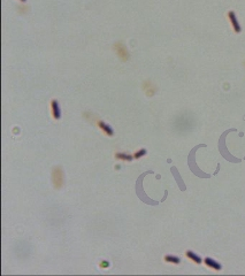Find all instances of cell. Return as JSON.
<instances>
[{"mask_svg":"<svg viewBox=\"0 0 245 276\" xmlns=\"http://www.w3.org/2000/svg\"><path fill=\"white\" fill-rule=\"evenodd\" d=\"M147 174H153V171H147V173H143L141 176L138 177V180H137V183H136V193L137 196H138V198L143 201V203H145V204H149V205H158V203L156 201H154V200H152L150 199L147 196L145 195V192H144V190H143V178L145 177V175H147Z\"/></svg>","mask_w":245,"mask_h":276,"instance_id":"6da1fadb","label":"cell"},{"mask_svg":"<svg viewBox=\"0 0 245 276\" xmlns=\"http://www.w3.org/2000/svg\"><path fill=\"white\" fill-rule=\"evenodd\" d=\"M52 181L53 185L55 189H61L65 183V176H63V170L60 166L54 167L52 169Z\"/></svg>","mask_w":245,"mask_h":276,"instance_id":"7a4b0ae2","label":"cell"},{"mask_svg":"<svg viewBox=\"0 0 245 276\" xmlns=\"http://www.w3.org/2000/svg\"><path fill=\"white\" fill-rule=\"evenodd\" d=\"M113 48H114V51H115V53H116V55H118L119 59H120L121 61L127 62L128 60H129V58H130L129 52H128L127 47L124 46V44H123L122 42H116V43L114 44Z\"/></svg>","mask_w":245,"mask_h":276,"instance_id":"3957f363","label":"cell"},{"mask_svg":"<svg viewBox=\"0 0 245 276\" xmlns=\"http://www.w3.org/2000/svg\"><path fill=\"white\" fill-rule=\"evenodd\" d=\"M231 130H234V129H230V130H228V131H226V132L222 135L221 139H220V142H219V150H220L221 154L224 158H226L227 160H229V161H231V162H239L240 161L239 159H236V158L232 157L230 153L228 152V150H227L226 145H224V136H226V135L229 132V131H231Z\"/></svg>","mask_w":245,"mask_h":276,"instance_id":"277c9868","label":"cell"},{"mask_svg":"<svg viewBox=\"0 0 245 276\" xmlns=\"http://www.w3.org/2000/svg\"><path fill=\"white\" fill-rule=\"evenodd\" d=\"M202 146V145H200ZM200 146H197V147H194L190 152V155H189V166H190V169L197 175V176L199 177H209V175H207V174H205V173H203L202 170H199L198 168H197V166H196V162H194V152L197 151V148L200 147Z\"/></svg>","mask_w":245,"mask_h":276,"instance_id":"5b68a950","label":"cell"},{"mask_svg":"<svg viewBox=\"0 0 245 276\" xmlns=\"http://www.w3.org/2000/svg\"><path fill=\"white\" fill-rule=\"evenodd\" d=\"M143 90L145 92L146 95H149V97H152V95L156 93V86L153 85V83H151L150 81H145L144 82V84H143Z\"/></svg>","mask_w":245,"mask_h":276,"instance_id":"8992f818","label":"cell"},{"mask_svg":"<svg viewBox=\"0 0 245 276\" xmlns=\"http://www.w3.org/2000/svg\"><path fill=\"white\" fill-rule=\"evenodd\" d=\"M228 17H229V21H230L231 25H232V28L235 30V32H240V25L238 23V21H237V17H236V14L234 12H229L228 13Z\"/></svg>","mask_w":245,"mask_h":276,"instance_id":"52a82bcc","label":"cell"},{"mask_svg":"<svg viewBox=\"0 0 245 276\" xmlns=\"http://www.w3.org/2000/svg\"><path fill=\"white\" fill-rule=\"evenodd\" d=\"M51 110H52V116L55 120H59L61 117V112H60V107H59V104H58L57 100L53 99L51 101Z\"/></svg>","mask_w":245,"mask_h":276,"instance_id":"ba28073f","label":"cell"},{"mask_svg":"<svg viewBox=\"0 0 245 276\" xmlns=\"http://www.w3.org/2000/svg\"><path fill=\"white\" fill-rule=\"evenodd\" d=\"M97 125H98V127H99V128L101 129V130H103V131H104L107 136H113L114 135L113 129L111 128L107 123H105L104 121H98V122H97Z\"/></svg>","mask_w":245,"mask_h":276,"instance_id":"9c48e42d","label":"cell"},{"mask_svg":"<svg viewBox=\"0 0 245 276\" xmlns=\"http://www.w3.org/2000/svg\"><path fill=\"white\" fill-rule=\"evenodd\" d=\"M205 263H206L208 267L214 268V269H217V270H220V269H221V265H220L219 262L215 261V260H213L212 258H206V259H205Z\"/></svg>","mask_w":245,"mask_h":276,"instance_id":"30bf717a","label":"cell"},{"mask_svg":"<svg viewBox=\"0 0 245 276\" xmlns=\"http://www.w3.org/2000/svg\"><path fill=\"white\" fill-rule=\"evenodd\" d=\"M187 257H188L189 259L193 260L196 263H200V262H202V258L199 257V255H197L196 253H193L192 251H188V252H187Z\"/></svg>","mask_w":245,"mask_h":276,"instance_id":"8fae6325","label":"cell"},{"mask_svg":"<svg viewBox=\"0 0 245 276\" xmlns=\"http://www.w3.org/2000/svg\"><path fill=\"white\" fill-rule=\"evenodd\" d=\"M172 173L174 174L175 178H176V180H177V182H179V188H181V190H185V185H183V182H182V180L179 178V174H177V169L173 167V168H172Z\"/></svg>","mask_w":245,"mask_h":276,"instance_id":"7c38bea8","label":"cell"},{"mask_svg":"<svg viewBox=\"0 0 245 276\" xmlns=\"http://www.w3.org/2000/svg\"><path fill=\"white\" fill-rule=\"evenodd\" d=\"M115 158L116 159H121V160H126V161H131L134 157L130 155V154H126V153H116Z\"/></svg>","mask_w":245,"mask_h":276,"instance_id":"4fadbf2b","label":"cell"},{"mask_svg":"<svg viewBox=\"0 0 245 276\" xmlns=\"http://www.w3.org/2000/svg\"><path fill=\"white\" fill-rule=\"evenodd\" d=\"M165 261L173 262V263H179V258L175 257V255H166V257H165Z\"/></svg>","mask_w":245,"mask_h":276,"instance_id":"5bb4252c","label":"cell"},{"mask_svg":"<svg viewBox=\"0 0 245 276\" xmlns=\"http://www.w3.org/2000/svg\"><path fill=\"white\" fill-rule=\"evenodd\" d=\"M145 154H146V150H145V148H141V150L137 151V152L134 154V158H136V159H139V158H141L143 155H145Z\"/></svg>","mask_w":245,"mask_h":276,"instance_id":"9a60e30c","label":"cell"},{"mask_svg":"<svg viewBox=\"0 0 245 276\" xmlns=\"http://www.w3.org/2000/svg\"><path fill=\"white\" fill-rule=\"evenodd\" d=\"M20 1H22V2H24V1H25V0H20Z\"/></svg>","mask_w":245,"mask_h":276,"instance_id":"2e32d148","label":"cell"},{"mask_svg":"<svg viewBox=\"0 0 245 276\" xmlns=\"http://www.w3.org/2000/svg\"><path fill=\"white\" fill-rule=\"evenodd\" d=\"M244 66H245V61H244Z\"/></svg>","mask_w":245,"mask_h":276,"instance_id":"e0dca14e","label":"cell"}]
</instances>
